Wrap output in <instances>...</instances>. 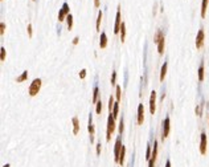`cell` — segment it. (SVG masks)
Wrapping results in <instances>:
<instances>
[{"instance_id":"obj_1","label":"cell","mask_w":209,"mask_h":167,"mask_svg":"<svg viewBox=\"0 0 209 167\" xmlns=\"http://www.w3.org/2000/svg\"><path fill=\"white\" fill-rule=\"evenodd\" d=\"M41 82H43L41 78H34V80L32 81L31 86H29V89H28V93L31 97H34V95L38 94V92H40V89H41Z\"/></svg>"},{"instance_id":"obj_2","label":"cell","mask_w":209,"mask_h":167,"mask_svg":"<svg viewBox=\"0 0 209 167\" xmlns=\"http://www.w3.org/2000/svg\"><path fill=\"white\" fill-rule=\"evenodd\" d=\"M114 130H115V118L110 114L109 118H107V130H106V141L107 142L111 139V134L114 133Z\"/></svg>"},{"instance_id":"obj_3","label":"cell","mask_w":209,"mask_h":167,"mask_svg":"<svg viewBox=\"0 0 209 167\" xmlns=\"http://www.w3.org/2000/svg\"><path fill=\"white\" fill-rule=\"evenodd\" d=\"M122 147H123L122 139H120V137H118L117 141H115V146H114V161L117 163H119V155H120V151H122Z\"/></svg>"},{"instance_id":"obj_4","label":"cell","mask_w":209,"mask_h":167,"mask_svg":"<svg viewBox=\"0 0 209 167\" xmlns=\"http://www.w3.org/2000/svg\"><path fill=\"white\" fill-rule=\"evenodd\" d=\"M69 11H70V8H69V4L68 3H64L62 4V7H61V9H60V12H58V21H64L65 20V18H68L69 15Z\"/></svg>"},{"instance_id":"obj_5","label":"cell","mask_w":209,"mask_h":167,"mask_svg":"<svg viewBox=\"0 0 209 167\" xmlns=\"http://www.w3.org/2000/svg\"><path fill=\"white\" fill-rule=\"evenodd\" d=\"M169 130H171V119H169V117H167L163 121V131H161V139L163 141L168 137Z\"/></svg>"},{"instance_id":"obj_6","label":"cell","mask_w":209,"mask_h":167,"mask_svg":"<svg viewBox=\"0 0 209 167\" xmlns=\"http://www.w3.org/2000/svg\"><path fill=\"white\" fill-rule=\"evenodd\" d=\"M206 147H208V139H206V134L203 133L200 138V153L201 155H205L206 154Z\"/></svg>"},{"instance_id":"obj_7","label":"cell","mask_w":209,"mask_h":167,"mask_svg":"<svg viewBox=\"0 0 209 167\" xmlns=\"http://www.w3.org/2000/svg\"><path fill=\"white\" fill-rule=\"evenodd\" d=\"M204 39H205V33H204V29H200L196 36V48L201 49L204 45Z\"/></svg>"},{"instance_id":"obj_8","label":"cell","mask_w":209,"mask_h":167,"mask_svg":"<svg viewBox=\"0 0 209 167\" xmlns=\"http://www.w3.org/2000/svg\"><path fill=\"white\" fill-rule=\"evenodd\" d=\"M120 25H122V20H120V7H118L117 16H115V25H114V33L118 35L120 31Z\"/></svg>"},{"instance_id":"obj_9","label":"cell","mask_w":209,"mask_h":167,"mask_svg":"<svg viewBox=\"0 0 209 167\" xmlns=\"http://www.w3.org/2000/svg\"><path fill=\"white\" fill-rule=\"evenodd\" d=\"M156 110V92H151V97H150V112L151 114H154Z\"/></svg>"},{"instance_id":"obj_10","label":"cell","mask_w":209,"mask_h":167,"mask_svg":"<svg viewBox=\"0 0 209 167\" xmlns=\"http://www.w3.org/2000/svg\"><path fill=\"white\" fill-rule=\"evenodd\" d=\"M138 125H142L144 122V106L143 104H139L138 106Z\"/></svg>"},{"instance_id":"obj_11","label":"cell","mask_w":209,"mask_h":167,"mask_svg":"<svg viewBox=\"0 0 209 167\" xmlns=\"http://www.w3.org/2000/svg\"><path fill=\"white\" fill-rule=\"evenodd\" d=\"M87 130L90 133V143L94 142V126H93V115H89V125H87Z\"/></svg>"},{"instance_id":"obj_12","label":"cell","mask_w":209,"mask_h":167,"mask_svg":"<svg viewBox=\"0 0 209 167\" xmlns=\"http://www.w3.org/2000/svg\"><path fill=\"white\" fill-rule=\"evenodd\" d=\"M107 46V36L105 32L101 33V37H99V48L101 49H105Z\"/></svg>"},{"instance_id":"obj_13","label":"cell","mask_w":209,"mask_h":167,"mask_svg":"<svg viewBox=\"0 0 209 167\" xmlns=\"http://www.w3.org/2000/svg\"><path fill=\"white\" fill-rule=\"evenodd\" d=\"M72 122H73V134L77 135L78 133H80V121H78L77 117H73Z\"/></svg>"},{"instance_id":"obj_14","label":"cell","mask_w":209,"mask_h":167,"mask_svg":"<svg viewBox=\"0 0 209 167\" xmlns=\"http://www.w3.org/2000/svg\"><path fill=\"white\" fill-rule=\"evenodd\" d=\"M164 46H166V37H161L160 41L158 43V51H159V55H163L164 53Z\"/></svg>"},{"instance_id":"obj_15","label":"cell","mask_w":209,"mask_h":167,"mask_svg":"<svg viewBox=\"0 0 209 167\" xmlns=\"http://www.w3.org/2000/svg\"><path fill=\"white\" fill-rule=\"evenodd\" d=\"M204 62L200 64V66H199V81L200 82H203L204 81V77H205V74H204Z\"/></svg>"},{"instance_id":"obj_16","label":"cell","mask_w":209,"mask_h":167,"mask_svg":"<svg viewBox=\"0 0 209 167\" xmlns=\"http://www.w3.org/2000/svg\"><path fill=\"white\" fill-rule=\"evenodd\" d=\"M98 95H99V89H98V86H94V89H93V98H92L93 104H97L98 102Z\"/></svg>"},{"instance_id":"obj_17","label":"cell","mask_w":209,"mask_h":167,"mask_svg":"<svg viewBox=\"0 0 209 167\" xmlns=\"http://www.w3.org/2000/svg\"><path fill=\"white\" fill-rule=\"evenodd\" d=\"M208 3H209V0H203V4H201V18H205L206 8H208Z\"/></svg>"},{"instance_id":"obj_18","label":"cell","mask_w":209,"mask_h":167,"mask_svg":"<svg viewBox=\"0 0 209 167\" xmlns=\"http://www.w3.org/2000/svg\"><path fill=\"white\" fill-rule=\"evenodd\" d=\"M119 33H120V41L123 43L124 39H126V24H124V23H122V25H120Z\"/></svg>"},{"instance_id":"obj_19","label":"cell","mask_w":209,"mask_h":167,"mask_svg":"<svg viewBox=\"0 0 209 167\" xmlns=\"http://www.w3.org/2000/svg\"><path fill=\"white\" fill-rule=\"evenodd\" d=\"M167 66H168V64L164 62L163 65H161V69H160V81H164V77H166L167 74Z\"/></svg>"},{"instance_id":"obj_20","label":"cell","mask_w":209,"mask_h":167,"mask_svg":"<svg viewBox=\"0 0 209 167\" xmlns=\"http://www.w3.org/2000/svg\"><path fill=\"white\" fill-rule=\"evenodd\" d=\"M156 158H158V141H154V150H152L151 159H155V161H156Z\"/></svg>"},{"instance_id":"obj_21","label":"cell","mask_w":209,"mask_h":167,"mask_svg":"<svg viewBox=\"0 0 209 167\" xmlns=\"http://www.w3.org/2000/svg\"><path fill=\"white\" fill-rule=\"evenodd\" d=\"M124 156H126V147H122V151H120V155H119V164L123 166L124 163Z\"/></svg>"},{"instance_id":"obj_22","label":"cell","mask_w":209,"mask_h":167,"mask_svg":"<svg viewBox=\"0 0 209 167\" xmlns=\"http://www.w3.org/2000/svg\"><path fill=\"white\" fill-rule=\"evenodd\" d=\"M118 113H119V102H115V104H114V109H113V113H111V115L114 117L115 119L118 118Z\"/></svg>"},{"instance_id":"obj_23","label":"cell","mask_w":209,"mask_h":167,"mask_svg":"<svg viewBox=\"0 0 209 167\" xmlns=\"http://www.w3.org/2000/svg\"><path fill=\"white\" fill-rule=\"evenodd\" d=\"M27 78H28V72L25 70V72H23L20 76H19V77L16 78V82H23V81H25Z\"/></svg>"},{"instance_id":"obj_24","label":"cell","mask_w":209,"mask_h":167,"mask_svg":"<svg viewBox=\"0 0 209 167\" xmlns=\"http://www.w3.org/2000/svg\"><path fill=\"white\" fill-rule=\"evenodd\" d=\"M163 36H164V35H163V32H161V31H158V32H156V35H155V37H154V43H155V44H158L159 41H160V39L163 37Z\"/></svg>"},{"instance_id":"obj_25","label":"cell","mask_w":209,"mask_h":167,"mask_svg":"<svg viewBox=\"0 0 209 167\" xmlns=\"http://www.w3.org/2000/svg\"><path fill=\"white\" fill-rule=\"evenodd\" d=\"M102 11L98 12V19H97V31H101V21H102Z\"/></svg>"},{"instance_id":"obj_26","label":"cell","mask_w":209,"mask_h":167,"mask_svg":"<svg viewBox=\"0 0 209 167\" xmlns=\"http://www.w3.org/2000/svg\"><path fill=\"white\" fill-rule=\"evenodd\" d=\"M101 112H102V101L98 100V102L95 104V113H97V114H101Z\"/></svg>"},{"instance_id":"obj_27","label":"cell","mask_w":209,"mask_h":167,"mask_svg":"<svg viewBox=\"0 0 209 167\" xmlns=\"http://www.w3.org/2000/svg\"><path fill=\"white\" fill-rule=\"evenodd\" d=\"M151 155H152V150H151V145H147V151H146V159L150 161L151 159Z\"/></svg>"},{"instance_id":"obj_28","label":"cell","mask_w":209,"mask_h":167,"mask_svg":"<svg viewBox=\"0 0 209 167\" xmlns=\"http://www.w3.org/2000/svg\"><path fill=\"white\" fill-rule=\"evenodd\" d=\"M66 21H68V29L70 31V29L73 28V16L72 15H69L68 18H66Z\"/></svg>"},{"instance_id":"obj_29","label":"cell","mask_w":209,"mask_h":167,"mask_svg":"<svg viewBox=\"0 0 209 167\" xmlns=\"http://www.w3.org/2000/svg\"><path fill=\"white\" fill-rule=\"evenodd\" d=\"M114 104H115V102H114V97L111 95V97L109 98V112H110V114H111V110L114 109Z\"/></svg>"},{"instance_id":"obj_30","label":"cell","mask_w":209,"mask_h":167,"mask_svg":"<svg viewBox=\"0 0 209 167\" xmlns=\"http://www.w3.org/2000/svg\"><path fill=\"white\" fill-rule=\"evenodd\" d=\"M123 131H124V122H123V118H122L119 122V134L120 135L123 134Z\"/></svg>"},{"instance_id":"obj_31","label":"cell","mask_w":209,"mask_h":167,"mask_svg":"<svg viewBox=\"0 0 209 167\" xmlns=\"http://www.w3.org/2000/svg\"><path fill=\"white\" fill-rule=\"evenodd\" d=\"M0 52H1V56H0V60H1V61H4V60H6V56H7V51H6V48L3 46V48L0 49Z\"/></svg>"},{"instance_id":"obj_32","label":"cell","mask_w":209,"mask_h":167,"mask_svg":"<svg viewBox=\"0 0 209 167\" xmlns=\"http://www.w3.org/2000/svg\"><path fill=\"white\" fill-rule=\"evenodd\" d=\"M120 95H122V89L120 86H117V102L120 101Z\"/></svg>"},{"instance_id":"obj_33","label":"cell","mask_w":209,"mask_h":167,"mask_svg":"<svg viewBox=\"0 0 209 167\" xmlns=\"http://www.w3.org/2000/svg\"><path fill=\"white\" fill-rule=\"evenodd\" d=\"M115 81H117V72L114 70V72L111 73V85H113V86L115 85Z\"/></svg>"},{"instance_id":"obj_34","label":"cell","mask_w":209,"mask_h":167,"mask_svg":"<svg viewBox=\"0 0 209 167\" xmlns=\"http://www.w3.org/2000/svg\"><path fill=\"white\" fill-rule=\"evenodd\" d=\"M4 32H6V24L1 23L0 24V35H4Z\"/></svg>"},{"instance_id":"obj_35","label":"cell","mask_w":209,"mask_h":167,"mask_svg":"<svg viewBox=\"0 0 209 167\" xmlns=\"http://www.w3.org/2000/svg\"><path fill=\"white\" fill-rule=\"evenodd\" d=\"M201 109H203V105H199V106L196 107V114H197L199 117L201 115Z\"/></svg>"},{"instance_id":"obj_36","label":"cell","mask_w":209,"mask_h":167,"mask_svg":"<svg viewBox=\"0 0 209 167\" xmlns=\"http://www.w3.org/2000/svg\"><path fill=\"white\" fill-rule=\"evenodd\" d=\"M27 29H28V36H29V37H32L33 31H32V25H31V24H28V28H27Z\"/></svg>"},{"instance_id":"obj_37","label":"cell","mask_w":209,"mask_h":167,"mask_svg":"<svg viewBox=\"0 0 209 167\" xmlns=\"http://www.w3.org/2000/svg\"><path fill=\"white\" fill-rule=\"evenodd\" d=\"M85 76H86V69H82L80 72V78H85Z\"/></svg>"},{"instance_id":"obj_38","label":"cell","mask_w":209,"mask_h":167,"mask_svg":"<svg viewBox=\"0 0 209 167\" xmlns=\"http://www.w3.org/2000/svg\"><path fill=\"white\" fill-rule=\"evenodd\" d=\"M101 149H102V146H101V142H99V143H97V155L101 154Z\"/></svg>"},{"instance_id":"obj_39","label":"cell","mask_w":209,"mask_h":167,"mask_svg":"<svg viewBox=\"0 0 209 167\" xmlns=\"http://www.w3.org/2000/svg\"><path fill=\"white\" fill-rule=\"evenodd\" d=\"M155 162H156L155 159H150V161H148V167H154L155 166Z\"/></svg>"},{"instance_id":"obj_40","label":"cell","mask_w":209,"mask_h":167,"mask_svg":"<svg viewBox=\"0 0 209 167\" xmlns=\"http://www.w3.org/2000/svg\"><path fill=\"white\" fill-rule=\"evenodd\" d=\"M78 40H80L78 37H74V39H73V45H77V44H78Z\"/></svg>"},{"instance_id":"obj_41","label":"cell","mask_w":209,"mask_h":167,"mask_svg":"<svg viewBox=\"0 0 209 167\" xmlns=\"http://www.w3.org/2000/svg\"><path fill=\"white\" fill-rule=\"evenodd\" d=\"M94 6L97 7V8L99 7V0H94Z\"/></svg>"},{"instance_id":"obj_42","label":"cell","mask_w":209,"mask_h":167,"mask_svg":"<svg viewBox=\"0 0 209 167\" xmlns=\"http://www.w3.org/2000/svg\"><path fill=\"white\" fill-rule=\"evenodd\" d=\"M166 167H171V161H169V159L166 162Z\"/></svg>"},{"instance_id":"obj_43","label":"cell","mask_w":209,"mask_h":167,"mask_svg":"<svg viewBox=\"0 0 209 167\" xmlns=\"http://www.w3.org/2000/svg\"><path fill=\"white\" fill-rule=\"evenodd\" d=\"M3 167H11V166H9V164H4Z\"/></svg>"},{"instance_id":"obj_44","label":"cell","mask_w":209,"mask_h":167,"mask_svg":"<svg viewBox=\"0 0 209 167\" xmlns=\"http://www.w3.org/2000/svg\"><path fill=\"white\" fill-rule=\"evenodd\" d=\"M208 125H209V115H208Z\"/></svg>"}]
</instances>
